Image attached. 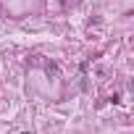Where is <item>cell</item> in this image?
I'll list each match as a JSON object with an SVG mask.
<instances>
[{"instance_id":"6da1fadb","label":"cell","mask_w":134,"mask_h":134,"mask_svg":"<svg viewBox=\"0 0 134 134\" xmlns=\"http://www.w3.org/2000/svg\"><path fill=\"white\" fill-rule=\"evenodd\" d=\"M47 74H50V76H58V66H55V63L47 66Z\"/></svg>"},{"instance_id":"7a4b0ae2","label":"cell","mask_w":134,"mask_h":134,"mask_svg":"<svg viewBox=\"0 0 134 134\" xmlns=\"http://www.w3.org/2000/svg\"><path fill=\"white\" fill-rule=\"evenodd\" d=\"M24 134H29V131H24Z\"/></svg>"}]
</instances>
